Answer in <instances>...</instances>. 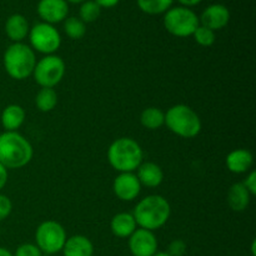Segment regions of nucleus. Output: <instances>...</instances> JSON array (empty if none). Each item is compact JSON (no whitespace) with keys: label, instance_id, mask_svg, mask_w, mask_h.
I'll return each instance as SVG.
<instances>
[{"label":"nucleus","instance_id":"f257e3e1","mask_svg":"<svg viewBox=\"0 0 256 256\" xmlns=\"http://www.w3.org/2000/svg\"><path fill=\"white\" fill-rule=\"evenodd\" d=\"M132 214L138 226L154 232L166 224L172 208L162 195H149L138 202Z\"/></svg>","mask_w":256,"mask_h":256},{"label":"nucleus","instance_id":"f03ea898","mask_svg":"<svg viewBox=\"0 0 256 256\" xmlns=\"http://www.w3.org/2000/svg\"><path fill=\"white\" fill-rule=\"evenodd\" d=\"M34 155L29 140L18 132L0 134V162L6 169H22L29 164Z\"/></svg>","mask_w":256,"mask_h":256},{"label":"nucleus","instance_id":"7ed1b4c3","mask_svg":"<svg viewBox=\"0 0 256 256\" xmlns=\"http://www.w3.org/2000/svg\"><path fill=\"white\" fill-rule=\"evenodd\" d=\"M142 146L132 138H119L108 149L109 164L119 172H134L142 162Z\"/></svg>","mask_w":256,"mask_h":256},{"label":"nucleus","instance_id":"20e7f679","mask_svg":"<svg viewBox=\"0 0 256 256\" xmlns=\"http://www.w3.org/2000/svg\"><path fill=\"white\" fill-rule=\"evenodd\" d=\"M2 64L5 72L12 79L24 80L32 75L34 72L36 65L35 52L24 42H12L5 50Z\"/></svg>","mask_w":256,"mask_h":256},{"label":"nucleus","instance_id":"39448f33","mask_svg":"<svg viewBox=\"0 0 256 256\" xmlns=\"http://www.w3.org/2000/svg\"><path fill=\"white\" fill-rule=\"evenodd\" d=\"M175 135L185 139L198 136L202 132V120L196 112L185 104H176L165 112V124Z\"/></svg>","mask_w":256,"mask_h":256},{"label":"nucleus","instance_id":"423d86ee","mask_svg":"<svg viewBox=\"0 0 256 256\" xmlns=\"http://www.w3.org/2000/svg\"><path fill=\"white\" fill-rule=\"evenodd\" d=\"M199 16L185 6H172L164 14V26L168 32L178 38L192 36L199 26Z\"/></svg>","mask_w":256,"mask_h":256},{"label":"nucleus","instance_id":"0eeeda50","mask_svg":"<svg viewBox=\"0 0 256 256\" xmlns=\"http://www.w3.org/2000/svg\"><path fill=\"white\" fill-rule=\"evenodd\" d=\"M66 239L64 226L55 220L42 222L35 232V245L42 250V254L52 255L62 252Z\"/></svg>","mask_w":256,"mask_h":256},{"label":"nucleus","instance_id":"6e6552de","mask_svg":"<svg viewBox=\"0 0 256 256\" xmlns=\"http://www.w3.org/2000/svg\"><path fill=\"white\" fill-rule=\"evenodd\" d=\"M65 75V62L58 55H45L36 62L32 76L42 88H54Z\"/></svg>","mask_w":256,"mask_h":256},{"label":"nucleus","instance_id":"1a4fd4ad","mask_svg":"<svg viewBox=\"0 0 256 256\" xmlns=\"http://www.w3.org/2000/svg\"><path fill=\"white\" fill-rule=\"evenodd\" d=\"M29 40L32 49L34 52H42L45 55H52L56 52L62 45V36L56 28L46 22H38L30 28Z\"/></svg>","mask_w":256,"mask_h":256},{"label":"nucleus","instance_id":"9d476101","mask_svg":"<svg viewBox=\"0 0 256 256\" xmlns=\"http://www.w3.org/2000/svg\"><path fill=\"white\" fill-rule=\"evenodd\" d=\"M129 249L132 256H152L158 252V239L154 232L146 229L135 230L129 238Z\"/></svg>","mask_w":256,"mask_h":256},{"label":"nucleus","instance_id":"9b49d317","mask_svg":"<svg viewBox=\"0 0 256 256\" xmlns=\"http://www.w3.org/2000/svg\"><path fill=\"white\" fill-rule=\"evenodd\" d=\"M112 192L122 202H132L139 196L142 184L134 172H120L112 182Z\"/></svg>","mask_w":256,"mask_h":256},{"label":"nucleus","instance_id":"f8f14e48","mask_svg":"<svg viewBox=\"0 0 256 256\" xmlns=\"http://www.w3.org/2000/svg\"><path fill=\"white\" fill-rule=\"evenodd\" d=\"M36 12L42 22L54 25L66 19L69 14V4L66 0H39Z\"/></svg>","mask_w":256,"mask_h":256},{"label":"nucleus","instance_id":"ddd939ff","mask_svg":"<svg viewBox=\"0 0 256 256\" xmlns=\"http://www.w3.org/2000/svg\"><path fill=\"white\" fill-rule=\"evenodd\" d=\"M230 22V12L225 5L212 4L204 9L199 18L200 25L209 28L212 32L224 29Z\"/></svg>","mask_w":256,"mask_h":256},{"label":"nucleus","instance_id":"4468645a","mask_svg":"<svg viewBox=\"0 0 256 256\" xmlns=\"http://www.w3.org/2000/svg\"><path fill=\"white\" fill-rule=\"evenodd\" d=\"M225 164L229 172L234 174H244L252 168L254 155L248 149H235L228 154Z\"/></svg>","mask_w":256,"mask_h":256},{"label":"nucleus","instance_id":"2eb2a0df","mask_svg":"<svg viewBox=\"0 0 256 256\" xmlns=\"http://www.w3.org/2000/svg\"><path fill=\"white\" fill-rule=\"evenodd\" d=\"M136 176L142 186L156 188L164 180V172L156 162H142L136 169Z\"/></svg>","mask_w":256,"mask_h":256},{"label":"nucleus","instance_id":"dca6fc26","mask_svg":"<svg viewBox=\"0 0 256 256\" xmlns=\"http://www.w3.org/2000/svg\"><path fill=\"white\" fill-rule=\"evenodd\" d=\"M29 32V22L24 15L12 14L5 22V34L12 42H22Z\"/></svg>","mask_w":256,"mask_h":256},{"label":"nucleus","instance_id":"f3484780","mask_svg":"<svg viewBox=\"0 0 256 256\" xmlns=\"http://www.w3.org/2000/svg\"><path fill=\"white\" fill-rule=\"evenodd\" d=\"M62 252L64 256H92L94 245L89 238L84 235H74L68 238Z\"/></svg>","mask_w":256,"mask_h":256},{"label":"nucleus","instance_id":"a211bd4d","mask_svg":"<svg viewBox=\"0 0 256 256\" xmlns=\"http://www.w3.org/2000/svg\"><path fill=\"white\" fill-rule=\"evenodd\" d=\"M250 200H252V194L248 192L242 182H235L230 186L226 195V202L232 212H245L249 206Z\"/></svg>","mask_w":256,"mask_h":256},{"label":"nucleus","instance_id":"6ab92c4d","mask_svg":"<svg viewBox=\"0 0 256 256\" xmlns=\"http://www.w3.org/2000/svg\"><path fill=\"white\" fill-rule=\"evenodd\" d=\"M110 229L115 236L126 239L138 229V225L132 212H119L112 216Z\"/></svg>","mask_w":256,"mask_h":256},{"label":"nucleus","instance_id":"aec40b11","mask_svg":"<svg viewBox=\"0 0 256 256\" xmlns=\"http://www.w3.org/2000/svg\"><path fill=\"white\" fill-rule=\"evenodd\" d=\"M2 125L5 132H16L25 122V110L18 104H10L2 112Z\"/></svg>","mask_w":256,"mask_h":256},{"label":"nucleus","instance_id":"412c9836","mask_svg":"<svg viewBox=\"0 0 256 256\" xmlns=\"http://www.w3.org/2000/svg\"><path fill=\"white\" fill-rule=\"evenodd\" d=\"M140 122L145 129L156 130L165 124V112L155 106L146 108L140 114Z\"/></svg>","mask_w":256,"mask_h":256},{"label":"nucleus","instance_id":"4be33fe9","mask_svg":"<svg viewBox=\"0 0 256 256\" xmlns=\"http://www.w3.org/2000/svg\"><path fill=\"white\" fill-rule=\"evenodd\" d=\"M58 104V94L54 88H42L35 96V105L42 112L54 110Z\"/></svg>","mask_w":256,"mask_h":256},{"label":"nucleus","instance_id":"5701e85b","mask_svg":"<svg viewBox=\"0 0 256 256\" xmlns=\"http://www.w3.org/2000/svg\"><path fill=\"white\" fill-rule=\"evenodd\" d=\"M174 0H136V4L142 12L148 15L165 14L172 6Z\"/></svg>","mask_w":256,"mask_h":256},{"label":"nucleus","instance_id":"b1692460","mask_svg":"<svg viewBox=\"0 0 256 256\" xmlns=\"http://www.w3.org/2000/svg\"><path fill=\"white\" fill-rule=\"evenodd\" d=\"M64 32L70 39L79 40L86 34V24L80 18L70 16L64 20Z\"/></svg>","mask_w":256,"mask_h":256},{"label":"nucleus","instance_id":"393cba45","mask_svg":"<svg viewBox=\"0 0 256 256\" xmlns=\"http://www.w3.org/2000/svg\"><path fill=\"white\" fill-rule=\"evenodd\" d=\"M100 14H102V8L94 2V0H86L80 5L79 9V18L82 22H92L96 19H99Z\"/></svg>","mask_w":256,"mask_h":256},{"label":"nucleus","instance_id":"a878e982","mask_svg":"<svg viewBox=\"0 0 256 256\" xmlns=\"http://www.w3.org/2000/svg\"><path fill=\"white\" fill-rule=\"evenodd\" d=\"M194 36V40L200 45V46H212V44L216 40V36H215V32H212L209 28H205L202 25H199L196 28V30L192 34Z\"/></svg>","mask_w":256,"mask_h":256},{"label":"nucleus","instance_id":"bb28decb","mask_svg":"<svg viewBox=\"0 0 256 256\" xmlns=\"http://www.w3.org/2000/svg\"><path fill=\"white\" fill-rule=\"evenodd\" d=\"M14 256H42V250L32 242H25V244L19 245L15 250Z\"/></svg>","mask_w":256,"mask_h":256},{"label":"nucleus","instance_id":"cd10ccee","mask_svg":"<svg viewBox=\"0 0 256 256\" xmlns=\"http://www.w3.org/2000/svg\"><path fill=\"white\" fill-rule=\"evenodd\" d=\"M168 254L170 256H184L186 252V244L184 240L175 239L170 242L169 248H168Z\"/></svg>","mask_w":256,"mask_h":256},{"label":"nucleus","instance_id":"c85d7f7f","mask_svg":"<svg viewBox=\"0 0 256 256\" xmlns=\"http://www.w3.org/2000/svg\"><path fill=\"white\" fill-rule=\"evenodd\" d=\"M12 210V202L6 195L0 192V222L6 219Z\"/></svg>","mask_w":256,"mask_h":256},{"label":"nucleus","instance_id":"c756f323","mask_svg":"<svg viewBox=\"0 0 256 256\" xmlns=\"http://www.w3.org/2000/svg\"><path fill=\"white\" fill-rule=\"evenodd\" d=\"M242 184H244V186L246 188L248 192L252 195H256V172L255 170H252V172H249V175L246 176V179L242 182Z\"/></svg>","mask_w":256,"mask_h":256},{"label":"nucleus","instance_id":"7c9ffc66","mask_svg":"<svg viewBox=\"0 0 256 256\" xmlns=\"http://www.w3.org/2000/svg\"><path fill=\"white\" fill-rule=\"evenodd\" d=\"M8 178H9L8 169L0 162V190H2L5 188V185L8 182Z\"/></svg>","mask_w":256,"mask_h":256},{"label":"nucleus","instance_id":"2f4dec72","mask_svg":"<svg viewBox=\"0 0 256 256\" xmlns=\"http://www.w3.org/2000/svg\"><path fill=\"white\" fill-rule=\"evenodd\" d=\"M100 8H106V9H110V8H114L119 4L120 0H94Z\"/></svg>","mask_w":256,"mask_h":256},{"label":"nucleus","instance_id":"473e14b6","mask_svg":"<svg viewBox=\"0 0 256 256\" xmlns=\"http://www.w3.org/2000/svg\"><path fill=\"white\" fill-rule=\"evenodd\" d=\"M178 2H179L182 6H185V8H192V6H196L198 4H200V2H202V0H176Z\"/></svg>","mask_w":256,"mask_h":256},{"label":"nucleus","instance_id":"72a5a7b5","mask_svg":"<svg viewBox=\"0 0 256 256\" xmlns=\"http://www.w3.org/2000/svg\"><path fill=\"white\" fill-rule=\"evenodd\" d=\"M0 256H14V255H12L8 249L0 246Z\"/></svg>","mask_w":256,"mask_h":256},{"label":"nucleus","instance_id":"f704fd0d","mask_svg":"<svg viewBox=\"0 0 256 256\" xmlns=\"http://www.w3.org/2000/svg\"><path fill=\"white\" fill-rule=\"evenodd\" d=\"M86 0H66V2H70V4H82Z\"/></svg>","mask_w":256,"mask_h":256},{"label":"nucleus","instance_id":"c9c22d12","mask_svg":"<svg viewBox=\"0 0 256 256\" xmlns=\"http://www.w3.org/2000/svg\"><path fill=\"white\" fill-rule=\"evenodd\" d=\"M256 242L255 240H252V256H256Z\"/></svg>","mask_w":256,"mask_h":256},{"label":"nucleus","instance_id":"e433bc0d","mask_svg":"<svg viewBox=\"0 0 256 256\" xmlns=\"http://www.w3.org/2000/svg\"><path fill=\"white\" fill-rule=\"evenodd\" d=\"M152 256H170V255L168 254L166 252H156V254H154Z\"/></svg>","mask_w":256,"mask_h":256}]
</instances>
